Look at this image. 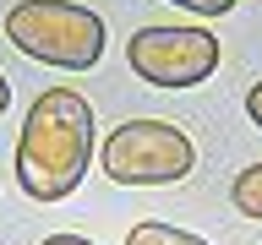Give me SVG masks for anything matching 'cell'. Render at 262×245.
<instances>
[{"mask_svg": "<svg viewBox=\"0 0 262 245\" xmlns=\"http://www.w3.org/2000/svg\"><path fill=\"white\" fill-rule=\"evenodd\" d=\"M93 163V104L77 87H49L33 98L16 131V185L33 202H66Z\"/></svg>", "mask_w": 262, "mask_h": 245, "instance_id": "1", "label": "cell"}, {"mask_svg": "<svg viewBox=\"0 0 262 245\" xmlns=\"http://www.w3.org/2000/svg\"><path fill=\"white\" fill-rule=\"evenodd\" d=\"M6 38L55 71H93L104 55V22L77 0H16L6 11Z\"/></svg>", "mask_w": 262, "mask_h": 245, "instance_id": "2", "label": "cell"}, {"mask_svg": "<svg viewBox=\"0 0 262 245\" xmlns=\"http://www.w3.org/2000/svg\"><path fill=\"white\" fill-rule=\"evenodd\" d=\"M98 169L115 185H175L196 169V147L169 120H126L104 136Z\"/></svg>", "mask_w": 262, "mask_h": 245, "instance_id": "3", "label": "cell"}, {"mask_svg": "<svg viewBox=\"0 0 262 245\" xmlns=\"http://www.w3.org/2000/svg\"><path fill=\"white\" fill-rule=\"evenodd\" d=\"M126 65L147 87H196L219 71L213 28H142L126 44Z\"/></svg>", "mask_w": 262, "mask_h": 245, "instance_id": "4", "label": "cell"}, {"mask_svg": "<svg viewBox=\"0 0 262 245\" xmlns=\"http://www.w3.org/2000/svg\"><path fill=\"white\" fill-rule=\"evenodd\" d=\"M229 202L246 218H262V163H251V169H241V175L229 180Z\"/></svg>", "mask_w": 262, "mask_h": 245, "instance_id": "5", "label": "cell"}, {"mask_svg": "<svg viewBox=\"0 0 262 245\" xmlns=\"http://www.w3.org/2000/svg\"><path fill=\"white\" fill-rule=\"evenodd\" d=\"M126 245H208V240L191 234V229H175V224H137L126 234Z\"/></svg>", "mask_w": 262, "mask_h": 245, "instance_id": "6", "label": "cell"}, {"mask_svg": "<svg viewBox=\"0 0 262 245\" xmlns=\"http://www.w3.org/2000/svg\"><path fill=\"white\" fill-rule=\"evenodd\" d=\"M180 11H196V16H224V11H235V0H175Z\"/></svg>", "mask_w": 262, "mask_h": 245, "instance_id": "7", "label": "cell"}, {"mask_svg": "<svg viewBox=\"0 0 262 245\" xmlns=\"http://www.w3.org/2000/svg\"><path fill=\"white\" fill-rule=\"evenodd\" d=\"M246 114H251V126L262 131V82L251 87V93H246Z\"/></svg>", "mask_w": 262, "mask_h": 245, "instance_id": "8", "label": "cell"}, {"mask_svg": "<svg viewBox=\"0 0 262 245\" xmlns=\"http://www.w3.org/2000/svg\"><path fill=\"white\" fill-rule=\"evenodd\" d=\"M38 245H93V240H88V234H44Z\"/></svg>", "mask_w": 262, "mask_h": 245, "instance_id": "9", "label": "cell"}, {"mask_svg": "<svg viewBox=\"0 0 262 245\" xmlns=\"http://www.w3.org/2000/svg\"><path fill=\"white\" fill-rule=\"evenodd\" d=\"M6 109H11V82L0 77V114H6Z\"/></svg>", "mask_w": 262, "mask_h": 245, "instance_id": "10", "label": "cell"}]
</instances>
